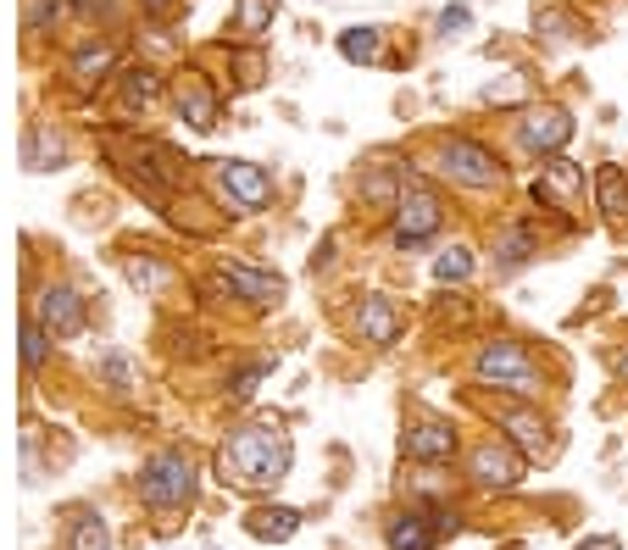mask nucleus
Masks as SVG:
<instances>
[{"instance_id": "1", "label": "nucleus", "mask_w": 628, "mask_h": 550, "mask_svg": "<svg viewBox=\"0 0 628 550\" xmlns=\"http://www.w3.org/2000/svg\"><path fill=\"white\" fill-rule=\"evenodd\" d=\"M290 461H295L290 434H284L278 422L256 417V422L229 428V439H223V450H217V478H223L229 489H240V495H267V489L284 483Z\"/></svg>"}, {"instance_id": "2", "label": "nucleus", "mask_w": 628, "mask_h": 550, "mask_svg": "<svg viewBox=\"0 0 628 550\" xmlns=\"http://www.w3.org/2000/svg\"><path fill=\"white\" fill-rule=\"evenodd\" d=\"M140 500L151 511H190L195 506V461L184 450H156L140 467Z\"/></svg>"}, {"instance_id": "3", "label": "nucleus", "mask_w": 628, "mask_h": 550, "mask_svg": "<svg viewBox=\"0 0 628 550\" xmlns=\"http://www.w3.org/2000/svg\"><path fill=\"white\" fill-rule=\"evenodd\" d=\"M473 373H478V384H495V389H511V395H539V361L528 356V345H517V339H495V345H484L478 350V361H473Z\"/></svg>"}, {"instance_id": "4", "label": "nucleus", "mask_w": 628, "mask_h": 550, "mask_svg": "<svg viewBox=\"0 0 628 550\" xmlns=\"http://www.w3.org/2000/svg\"><path fill=\"white\" fill-rule=\"evenodd\" d=\"M439 217H445L439 190H434L428 179L406 173V179H401V195H395V240H401V245H417V240H428V234L439 228Z\"/></svg>"}, {"instance_id": "5", "label": "nucleus", "mask_w": 628, "mask_h": 550, "mask_svg": "<svg viewBox=\"0 0 628 550\" xmlns=\"http://www.w3.org/2000/svg\"><path fill=\"white\" fill-rule=\"evenodd\" d=\"M456 528H462L456 511H423V506H406V511L389 517L384 539H389V550H434V544H439L445 533H456Z\"/></svg>"}, {"instance_id": "6", "label": "nucleus", "mask_w": 628, "mask_h": 550, "mask_svg": "<svg viewBox=\"0 0 628 550\" xmlns=\"http://www.w3.org/2000/svg\"><path fill=\"white\" fill-rule=\"evenodd\" d=\"M212 173H217L223 201L240 206V212H262L273 201V173L256 167V162H212Z\"/></svg>"}, {"instance_id": "7", "label": "nucleus", "mask_w": 628, "mask_h": 550, "mask_svg": "<svg viewBox=\"0 0 628 550\" xmlns=\"http://www.w3.org/2000/svg\"><path fill=\"white\" fill-rule=\"evenodd\" d=\"M173 106H179V118H184L195 134H212V129H217V112H223L217 90H212L206 73H195V68H179V73H173Z\"/></svg>"}, {"instance_id": "8", "label": "nucleus", "mask_w": 628, "mask_h": 550, "mask_svg": "<svg viewBox=\"0 0 628 550\" xmlns=\"http://www.w3.org/2000/svg\"><path fill=\"white\" fill-rule=\"evenodd\" d=\"M439 167L456 184H467V190H495L500 184V162L484 145H473V140H439Z\"/></svg>"}, {"instance_id": "9", "label": "nucleus", "mask_w": 628, "mask_h": 550, "mask_svg": "<svg viewBox=\"0 0 628 550\" xmlns=\"http://www.w3.org/2000/svg\"><path fill=\"white\" fill-rule=\"evenodd\" d=\"M467 478H473L478 489H517V483H523V456H517L511 445H500V439H484V445H473V456H467Z\"/></svg>"}, {"instance_id": "10", "label": "nucleus", "mask_w": 628, "mask_h": 550, "mask_svg": "<svg viewBox=\"0 0 628 550\" xmlns=\"http://www.w3.org/2000/svg\"><path fill=\"white\" fill-rule=\"evenodd\" d=\"M517 140H523V151H534V156H556V151L573 140V118H567L561 106H528L523 123H517Z\"/></svg>"}, {"instance_id": "11", "label": "nucleus", "mask_w": 628, "mask_h": 550, "mask_svg": "<svg viewBox=\"0 0 628 550\" xmlns=\"http://www.w3.org/2000/svg\"><path fill=\"white\" fill-rule=\"evenodd\" d=\"M40 328L45 334H57V339H79L84 328H90V312H84V295L79 289H68V284H51L45 295H40Z\"/></svg>"}, {"instance_id": "12", "label": "nucleus", "mask_w": 628, "mask_h": 550, "mask_svg": "<svg viewBox=\"0 0 628 550\" xmlns=\"http://www.w3.org/2000/svg\"><path fill=\"white\" fill-rule=\"evenodd\" d=\"M68 162H73L68 134L51 129V123H29V134H23V167L29 173H62Z\"/></svg>"}, {"instance_id": "13", "label": "nucleus", "mask_w": 628, "mask_h": 550, "mask_svg": "<svg viewBox=\"0 0 628 550\" xmlns=\"http://www.w3.org/2000/svg\"><path fill=\"white\" fill-rule=\"evenodd\" d=\"M223 278H229V295H234V301H251V306H278V301H284V278H278V273L223 262Z\"/></svg>"}, {"instance_id": "14", "label": "nucleus", "mask_w": 628, "mask_h": 550, "mask_svg": "<svg viewBox=\"0 0 628 550\" xmlns=\"http://www.w3.org/2000/svg\"><path fill=\"white\" fill-rule=\"evenodd\" d=\"M401 450H406L412 461H450V456H456V428L439 422V417H423V422L406 428Z\"/></svg>"}, {"instance_id": "15", "label": "nucleus", "mask_w": 628, "mask_h": 550, "mask_svg": "<svg viewBox=\"0 0 628 550\" xmlns=\"http://www.w3.org/2000/svg\"><path fill=\"white\" fill-rule=\"evenodd\" d=\"M356 334H362V345H395V339H401V312H395V301H389V295H367L362 312H356Z\"/></svg>"}, {"instance_id": "16", "label": "nucleus", "mask_w": 628, "mask_h": 550, "mask_svg": "<svg viewBox=\"0 0 628 550\" xmlns=\"http://www.w3.org/2000/svg\"><path fill=\"white\" fill-rule=\"evenodd\" d=\"M273 18H278V0H240L234 23H229V40L234 45H262L273 34Z\"/></svg>"}, {"instance_id": "17", "label": "nucleus", "mask_w": 628, "mask_h": 550, "mask_svg": "<svg viewBox=\"0 0 628 550\" xmlns=\"http://www.w3.org/2000/svg\"><path fill=\"white\" fill-rule=\"evenodd\" d=\"M534 195L539 201H561V206H573L578 195H584V167H573V162H561V156H550L545 167H539V184H534Z\"/></svg>"}, {"instance_id": "18", "label": "nucleus", "mask_w": 628, "mask_h": 550, "mask_svg": "<svg viewBox=\"0 0 628 550\" xmlns=\"http://www.w3.org/2000/svg\"><path fill=\"white\" fill-rule=\"evenodd\" d=\"M295 528H301V511H295V506H256V511L245 517V533H251V539H273V544L295 539Z\"/></svg>"}, {"instance_id": "19", "label": "nucleus", "mask_w": 628, "mask_h": 550, "mask_svg": "<svg viewBox=\"0 0 628 550\" xmlns=\"http://www.w3.org/2000/svg\"><path fill=\"white\" fill-rule=\"evenodd\" d=\"M595 201H600V212H606L611 223H622V217H628V173L606 162V167L595 173Z\"/></svg>"}, {"instance_id": "20", "label": "nucleus", "mask_w": 628, "mask_h": 550, "mask_svg": "<svg viewBox=\"0 0 628 550\" xmlns=\"http://www.w3.org/2000/svg\"><path fill=\"white\" fill-rule=\"evenodd\" d=\"M534 29L545 40H573L578 34V18L567 7H556V0H534Z\"/></svg>"}, {"instance_id": "21", "label": "nucleus", "mask_w": 628, "mask_h": 550, "mask_svg": "<svg viewBox=\"0 0 628 550\" xmlns=\"http://www.w3.org/2000/svg\"><path fill=\"white\" fill-rule=\"evenodd\" d=\"M340 57L345 62H378L384 57V29H345L340 34Z\"/></svg>"}, {"instance_id": "22", "label": "nucleus", "mask_w": 628, "mask_h": 550, "mask_svg": "<svg viewBox=\"0 0 628 550\" xmlns=\"http://www.w3.org/2000/svg\"><path fill=\"white\" fill-rule=\"evenodd\" d=\"M45 356H51V334L40 328V317H34V312H23V367H29V373H40V367H45Z\"/></svg>"}, {"instance_id": "23", "label": "nucleus", "mask_w": 628, "mask_h": 550, "mask_svg": "<svg viewBox=\"0 0 628 550\" xmlns=\"http://www.w3.org/2000/svg\"><path fill=\"white\" fill-rule=\"evenodd\" d=\"M500 428H506V434H511L528 456H534V450H539V439H545V422H539L534 411H500Z\"/></svg>"}, {"instance_id": "24", "label": "nucleus", "mask_w": 628, "mask_h": 550, "mask_svg": "<svg viewBox=\"0 0 628 550\" xmlns=\"http://www.w3.org/2000/svg\"><path fill=\"white\" fill-rule=\"evenodd\" d=\"M156 95H162V84H156L151 68H129L123 73V106H151Z\"/></svg>"}, {"instance_id": "25", "label": "nucleus", "mask_w": 628, "mask_h": 550, "mask_svg": "<svg viewBox=\"0 0 628 550\" xmlns=\"http://www.w3.org/2000/svg\"><path fill=\"white\" fill-rule=\"evenodd\" d=\"M68 550H112V528L101 517H79L68 533Z\"/></svg>"}, {"instance_id": "26", "label": "nucleus", "mask_w": 628, "mask_h": 550, "mask_svg": "<svg viewBox=\"0 0 628 550\" xmlns=\"http://www.w3.org/2000/svg\"><path fill=\"white\" fill-rule=\"evenodd\" d=\"M107 68H112V45H84V51L73 57L68 79H79V84H95V73H107Z\"/></svg>"}, {"instance_id": "27", "label": "nucleus", "mask_w": 628, "mask_h": 550, "mask_svg": "<svg viewBox=\"0 0 628 550\" xmlns=\"http://www.w3.org/2000/svg\"><path fill=\"white\" fill-rule=\"evenodd\" d=\"M467 273H473V251H467V245H450V251L434 262V278H439V284H462Z\"/></svg>"}, {"instance_id": "28", "label": "nucleus", "mask_w": 628, "mask_h": 550, "mask_svg": "<svg viewBox=\"0 0 628 550\" xmlns=\"http://www.w3.org/2000/svg\"><path fill=\"white\" fill-rule=\"evenodd\" d=\"M495 251L506 256V267H523V262L534 256V234H528V228H511V234H500Z\"/></svg>"}, {"instance_id": "29", "label": "nucleus", "mask_w": 628, "mask_h": 550, "mask_svg": "<svg viewBox=\"0 0 628 550\" xmlns=\"http://www.w3.org/2000/svg\"><path fill=\"white\" fill-rule=\"evenodd\" d=\"M129 278H134V284H145V289H162V284H168V267H162V262H151V256H134V262H129Z\"/></svg>"}, {"instance_id": "30", "label": "nucleus", "mask_w": 628, "mask_h": 550, "mask_svg": "<svg viewBox=\"0 0 628 550\" xmlns=\"http://www.w3.org/2000/svg\"><path fill=\"white\" fill-rule=\"evenodd\" d=\"M68 12V0H34L29 7V29H40V23H57Z\"/></svg>"}, {"instance_id": "31", "label": "nucleus", "mask_w": 628, "mask_h": 550, "mask_svg": "<svg viewBox=\"0 0 628 550\" xmlns=\"http://www.w3.org/2000/svg\"><path fill=\"white\" fill-rule=\"evenodd\" d=\"M101 373H107V378H112V389H118V395H123V389H129V356H123V350H112V356H107V361H101Z\"/></svg>"}, {"instance_id": "32", "label": "nucleus", "mask_w": 628, "mask_h": 550, "mask_svg": "<svg viewBox=\"0 0 628 550\" xmlns=\"http://www.w3.org/2000/svg\"><path fill=\"white\" fill-rule=\"evenodd\" d=\"M467 23H473V12H467V7H445V12H439V34H462Z\"/></svg>"}, {"instance_id": "33", "label": "nucleus", "mask_w": 628, "mask_h": 550, "mask_svg": "<svg viewBox=\"0 0 628 550\" xmlns=\"http://www.w3.org/2000/svg\"><path fill=\"white\" fill-rule=\"evenodd\" d=\"M262 373H267V367H245V373H234V384H229V389H234V395L245 400V395H256V384H262Z\"/></svg>"}, {"instance_id": "34", "label": "nucleus", "mask_w": 628, "mask_h": 550, "mask_svg": "<svg viewBox=\"0 0 628 550\" xmlns=\"http://www.w3.org/2000/svg\"><path fill=\"white\" fill-rule=\"evenodd\" d=\"M362 201H373V206H384V201H389V179H384V173H373V179L362 184Z\"/></svg>"}, {"instance_id": "35", "label": "nucleus", "mask_w": 628, "mask_h": 550, "mask_svg": "<svg viewBox=\"0 0 628 550\" xmlns=\"http://www.w3.org/2000/svg\"><path fill=\"white\" fill-rule=\"evenodd\" d=\"M578 550H617V539H611V533H595V539H584Z\"/></svg>"}, {"instance_id": "36", "label": "nucleus", "mask_w": 628, "mask_h": 550, "mask_svg": "<svg viewBox=\"0 0 628 550\" xmlns=\"http://www.w3.org/2000/svg\"><path fill=\"white\" fill-rule=\"evenodd\" d=\"M145 7H151V18H168V12H173V0H145Z\"/></svg>"}, {"instance_id": "37", "label": "nucleus", "mask_w": 628, "mask_h": 550, "mask_svg": "<svg viewBox=\"0 0 628 550\" xmlns=\"http://www.w3.org/2000/svg\"><path fill=\"white\" fill-rule=\"evenodd\" d=\"M622 378H628V356H622Z\"/></svg>"}]
</instances>
